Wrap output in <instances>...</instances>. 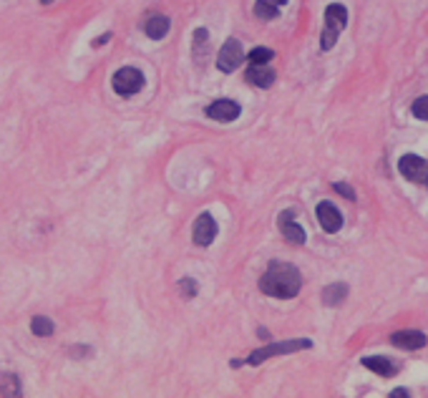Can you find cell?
Instances as JSON below:
<instances>
[{"instance_id": "obj_22", "label": "cell", "mask_w": 428, "mask_h": 398, "mask_svg": "<svg viewBox=\"0 0 428 398\" xmlns=\"http://www.w3.org/2000/svg\"><path fill=\"white\" fill-rule=\"evenodd\" d=\"M332 189H335L338 194H343L345 199H356V192H353L348 184H343V181H335V184H332Z\"/></svg>"}, {"instance_id": "obj_1", "label": "cell", "mask_w": 428, "mask_h": 398, "mask_svg": "<svg viewBox=\"0 0 428 398\" xmlns=\"http://www.w3.org/2000/svg\"><path fill=\"white\" fill-rule=\"evenodd\" d=\"M302 288V275L292 262H270L265 275L259 278V290L270 297L292 300Z\"/></svg>"}, {"instance_id": "obj_10", "label": "cell", "mask_w": 428, "mask_h": 398, "mask_svg": "<svg viewBox=\"0 0 428 398\" xmlns=\"http://www.w3.org/2000/svg\"><path fill=\"white\" fill-rule=\"evenodd\" d=\"M275 79H278V73L267 63H249V68L245 71V81L249 86H257V89H270Z\"/></svg>"}, {"instance_id": "obj_2", "label": "cell", "mask_w": 428, "mask_h": 398, "mask_svg": "<svg viewBox=\"0 0 428 398\" xmlns=\"http://www.w3.org/2000/svg\"><path fill=\"white\" fill-rule=\"evenodd\" d=\"M313 348V340H283V343H270L265 348H257L254 353H249L245 361L240 363H232V366H242V363H247V366H259V363H265L267 358H275V356H287V353H297V350H308Z\"/></svg>"}, {"instance_id": "obj_5", "label": "cell", "mask_w": 428, "mask_h": 398, "mask_svg": "<svg viewBox=\"0 0 428 398\" xmlns=\"http://www.w3.org/2000/svg\"><path fill=\"white\" fill-rule=\"evenodd\" d=\"M242 60H245V49H242V43L237 41V38H227L224 46L219 49L217 68L224 73H232L242 66Z\"/></svg>"}, {"instance_id": "obj_8", "label": "cell", "mask_w": 428, "mask_h": 398, "mask_svg": "<svg viewBox=\"0 0 428 398\" xmlns=\"http://www.w3.org/2000/svg\"><path fill=\"white\" fill-rule=\"evenodd\" d=\"M278 227H280V232H283L285 240L292 242V245H305V240H308L302 224L295 219V210H285L278 217Z\"/></svg>"}, {"instance_id": "obj_15", "label": "cell", "mask_w": 428, "mask_h": 398, "mask_svg": "<svg viewBox=\"0 0 428 398\" xmlns=\"http://www.w3.org/2000/svg\"><path fill=\"white\" fill-rule=\"evenodd\" d=\"M169 25H171V20L167 18V15H151L144 25V33L151 38V41H162V38L169 33Z\"/></svg>"}, {"instance_id": "obj_16", "label": "cell", "mask_w": 428, "mask_h": 398, "mask_svg": "<svg viewBox=\"0 0 428 398\" xmlns=\"http://www.w3.org/2000/svg\"><path fill=\"white\" fill-rule=\"evenodd\" d=\"M345 297H348V285H345V283H332V285H328V288L323 290V302H325L328 308H335V305H340Z\"/></svg>"}, {"instance_id": "obj_20", "label": "cell", "mask_w": 428, "mask_h": 398, "mask_svg": "<svg viewBox=\"0 0 428 398\" xmlns=\"http://www.w3.org/2000/svg\"><path fill=\"white\" fill-rule=\"evenodd\" d=\"M410 111H413V116L421 121H428V96H421L413 101V106H410Z\"/></svg>"}, {"instance_id": "obj_19", "label": "cell", "mask_w": 428, "mask_h": 398, "mask_svg": "<svg viewBox=\"0 0 428 398\" xmlns=\"http://www.w3.org/2000/svg\"><path fill=\"white\" fill-rule=\"evenodd\" d=\"M249 63H270L272 58H275V51L270 49H254L252 53L247 56Z\"/></svg>"}, {"instance_id": "obj_21", "label": "cell", "mask_w": 428, "mask_h": 398, "mask_svg": "<svg viewBox=\"0 0 428 398\" xmlns=\"http://www.w3.org/2000/svg\"><path fill=\"white\" fill-rule=\"evenodd\" d=\"M179 290H181V293H184L187 297H194V295H197V283H194L192 278H181V280H179Z\"/></svg>"}, {"instance_id": "obj_26", "label": "cell", "mask_w": 428, "mask_h": 398, "mask_svg": "<svg viewBox=\"0 0 428 398\" xmlns=\"http://www.w3.org/2000/svg\"><path fill=\"white\" fill-rule=\"evenodd\" d=\"M426 187H428V179H426Z\"/></svg>"}, {"instance_id": "obj_14", "label": "cell", "mask_w": 428, "mask_h": 398, "mask_svg": "<svg viewBox=\"0 0 428 398\" xmlns=\"http://www.w3.org/2000/svg\"><path fill=\"white\" fill-rule=\"evenodd\" d=\"M285 6H287V0H257L254 3V15L259 20H272L283 13Z\"/></svg>"}, {"instance_id": "obj_11", "label": "cell", "mask_w": 428, "mask_h": 398, "mask_svg": "<svg viewBox=\"0 0 428 398\" xmlns=\"http://www.w3.org/2000/svg\"><path fill=\"white\" fill-rule=\"evenodd\" d=\"M315 214H318L320 227L325 229V232H330V235L343 227V214H340V210L332 205V202H320L318 210H315Z\"/></svg>"}, {"instance_id": "obj_24", "label": "cell", "mask_w": 428, "mask_h": 398, "mask_svg": "<svg viewBox=\"0 0 428 398\" xmlns=\"http://www.w3.org/2000/svg\"><path fill=\"white\" fill-rule=\"evenodd\" d=\"M406 396H408V391H403V388H398V391L391 393V398H406Z\"/></svg>"}, {"instance_id": "obj_17", "label": "cell", "mask_w": 428, "mask_h": 398, "mask_svg": "<svg viewBox=\"0 0 428 398\" xmlns=\"http://www.w3.org/2000/svg\"><path fill=\"white\" fill-rule=\"evenodd\" d=\"M30 330H33V335H38V338H48V335H53V320L46 318V315H36V318L30 320Z\"/></svg>"}, {"instance_id": "obj_23", "label": "cell", "mask_w": 428, "mask_h": 398, "mask_svg": "<svg viewBox=\"0 0 428 398\" xmlns=\"http://www.w3.org/2000/svg\"><path fill=\"white\" fill-rule=\"evenodd\" d=\"M109 41H111V33H103V36L93 38V43H91V46H93V49H101L103 43H109Z\"/></svg>"}, {"instance_id": "obj_25", "label": "cell", "mask_w": 428, "mask_h": 398, "mask_svg": "<svg viewBox=\"0 0 428 398\" xmlns=\"http://www.w3.org/2000/svg\"><path fill=\"white\" fill-rule=\"evenodd\" d=\"M38 3H43V6H48V3H53V0H38Z\"/></svg>"}, {"instance_id": "obj_4", "label": "cell", "mask_w": 428, "mask_h": 398, "mask_svg": "<svg viewBox=\"0 0 428 398\" xmlns=\"http://www.w3.org/2000/svg\"><path fill=\"white\" fill-rule=\"evenodd\" d=\"M144 84H146L144 73L134 66L119 68V71L114 73V79H111V86H114V91L119 96H134V94H139V91L144 89Z\"/></svg>"}, {"instance_id": "obj_6", "label": "cell", "mask_w": 428, "mask_h": 398, "mask_svg": "<svg viewBox=\"0 0 428 398\" xmlns=\"http://www.w3.org/2000/svg\"><path fill=\"white\" fill-rule=\"evenodd\" d=\"M217 237V222L212 217L209 212H202L200 217L194 219V232H192V240L197 248H209L212 242Z\"/></svg>"}, {"instance_id": "obj_9", "label": "cell", "mask_w": 428, "mask_h": 398, "mask_svg": "<svg viewBox=\"0 0 428 398\" xmlns=\"http://www.w3.org/2000/svg\"><path fill=\"white\" fill-rule=\"evenodd\" d=\"M240 114H242V106L237 101H232V98H219V101L207 106V116L214 121H224V124L235 121Z\"/></svg>"}, {"instance_id": "obj_3", "label": "cell", "mask_w": 428, "mask_h": 398, "mask_svg": "<svg viewBox=\"0 0 428 398\" xmlns=\"http://www.w3.org/2000/svg\"><path fill=\"white\" fill-rule=\"evenodd\" d=\"M345 25H348V11H345V6L330 3V6L325 8V28H323V36H320L323 51H330L332 46H335V41L340 38Z\"/></svg>"}, {"instance_id": "obj_7", "label": "cell", "mask_w": 428, "mask_h": 398, "mask_svg": "<svg viewBox=\"0 0 428 398\" xmlns=\"http://www.w3.org/2000/svg\"><path fill=\"white\" fill-rule=\"evenodd\" d=\"M398 172L408 181L426 184V179H428V162H426V159H421V157H416V154H406V157H401V162H398Z\"/></svg>"}, {"instance_id": "obj_13", "label": "cell", "mask_w": 428, "mask_h": 398, "mask_svg": "<svg viewBox=\"0 0 428 398\" xmlns=\"http://www.w3.org/2000/svg\"><path fill=\"white\" fill-rule=\"evenodd\" d=\"M363 366H365V368H370L373 373L383 375V378H391V375L398 373V366H396V363H393L391 358H386V356H365V358H363Z\"/></svg>"}, {"instance_id": "obj_12", "label": "cell", "mask_w": 428, "mask_h": 398, "mask_svg": "<svg viewBox=\"0 0 428 398\" xmlns=\"http://www.w3.org/2000/svg\"><path fill=\"white\" fill-rule=\"evenodd\" d=\"M391 343L396 345V348H403V350H421V348H426L428 338L421 330H398L391 335Z\"/></svg>"}, {"instance_id": "obj_18", "label": "cell", "mask_w": 428, "mask_h": 398, "mask_svg": "<svg viewBox=\"0 0 428 398\" xmlns=\"http://www.w3.org/2000/svg\"><path fill=\"white\" fill-rule=\"evenodd\" d=\"M0 393L3 396H20V383L15 375H0Z\"/></svg>"}]
</instances>
